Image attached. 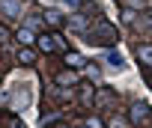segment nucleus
Returning <instances> with one entry per match:
<instances>
[{
    "instance_id": "obj_21",
    "label": "nucleus",
    "mask_w": 152,
    "mask_h": 128,
    "mask_svg": "<svg viewBox=\"0 0 152 128\" xmlns=\"http://www.w3.org/2000/svg\"><path fill=\"white\" fill-rule=\"evenodd\" d=\"M66 6H72V9H78V6H81V0H66Z\"/></svg>"
},
{
    "instance_id": "obj_3",
    "label": "nucleus",
    "mask_w": 152,
    "mask_h": 128,
    "mask_svg": "<svg viewBox=\"0 0 152 128\" xmlns=\"http://www.w3.org/2000/svg\"><path fill=\"white\" fill-rule=\"evenodd\" d=\"M18 63H21V66H33V63H36V51L30 45H21L18 48Z\"/></svg>"
},
{
    "instance_id": "obj_19",
    "label": "nucleus",
    "mask_w": 152,
    "mask_h": 128,
    "mask_svg": "<svg viewBox=\"0 0 152 128\" xmlns=\"http://www.w3.org/2000/svg\"><path fill=\"white\" fill-rule=\"evenodd\" d=\"M122 3H125V6H128V9H134V6H137V9H140V0H122Z\"/></svg>"
},
{
    "instance_id": "obj_1",
    "label": "nucleus",
    "mask_w": 152,
    "mask_h": 128,
    "mask_svg": "<svg viewBox=\"0 0 152 128\" xmlns=\"http://www.w3.org/2000/svg\"><path fill=\"white\" fill-rule=\"evenodd\" d=\"M90 39H93L96 45H113V42H116V30H113V24L99 21V24L90 30Z\"/></svg>"
},
{
    "instance_id": "obj_5",
    "label": "nucleus",
    "mask_w": 152,
    "mask_h": 128,
    "mask_svg": "<svg viewBox=\"0 0 152 128\" xmlns=\"http://www.w3.org/2000/svg\"><path fill=\"white\" fill-rule=\"evenodd\" d=\"M137 60L143 66H152V45H137Z\"/></svg>"
},
{
    "instance_id": "obj_22",
    "label": "nucleus",
    "mask_w": 152,
    "mask_h": 128,
    "mask_svg": "<svg viewBox=\"0 0 152 128\" xmlns=\"http://www.w3.org/2000/svg\"><path fill=\"white\" fill-rule=\"evenodd\" d=\"M149 27H152V15H149Z\"/></svg>"
},
{
    "instance_id": "obj_18",
    "label": "nucleus",
    "mask_w": 152,
    "mask_h": 128,
    "mask_svg": "<svg viewBox=\"0 0 152 128\" xmlns=\"http://www.w3.org/2000/svg\"><path fill=\"white\" fill-rule=\"evenodd\" d=\"M107 63H113V66H119L122 60H119V54H113V51H110V54H107Z\"/></svg>"
},
{
    "instance_id": "obj_15",
    "label": "nucleus",
    "mask_w": 152,
    "mask_h": 128,
    "mask_svg": "<svg viewBox=\"0 0 152 128\" xmlns=\"http://www.w3.org/2000/svg\"><path fill=\"white\" fill-rule=\"evenodd\" d=\"M81 101H84V104H90V101H93V87H84V92H81Z\"/></svg>"
},
{
    "instance_id": "obj_20",
    "label": "nucleus",
    "mask_w": 152,
    "mask_h": 128,
    "mask_svg": "<svg viewBox=\"0 0 152 128\" xmlns=\"http://www.w3.org/2000/svg\"><path fill=\"white\" fill-rule=\"evenodd\" d=\"M9 128H24V122L21 119H9Z\"/></svg>"
},
{
    "instance_id": "obj_9",
    "label": "nucleus",
    "mask_w": 152,
    "mask_h": 128,
    "mask_svg": "<svg viewBox=\"0 0 152 128\" xmlns=\"http://www.w3.org/2000/svg\"><path fill=\"white\" fill-rule=\"evenodd\" d=\"M66 63H69V66H75V69L87 66V63H84V57H81V54H75V51H69V54H66Z\"/></svg>"
},
{
    "instance_id": "obj_4",
    "label": "nucleus",
    "mask_w": 152,
    "mask_h": 128,
    "mask_svg": "<svg viewBox=\"0 0 152 128\" xmlns=\"http://www.w3.org/2000/svg\"><path fill=\"white\" fill-rule=\"evenodd\" d=\"M57 84L60 87H75V84H78V75H75V72H57Z\"/></svg>"
},
{
    "instance_id": "obj_16",
    "label": "nucleus",
    "mask_w": 152,
    "mask_h": 128,
    "mask_svg": "<svg viewBox=\"0 0 152 128\" xmlns=\"http://www.w3.org/2000/svg\"><path fill=\"white\" fill-rule=\"evenodd\" d=\"M84 128H104V125H102V122H99L96 116H87V122H84Z\"/></svg>"
},
{
    "instance_id": "obj_10",
    "label": "nucleus",
    "mask_w": 152,
    "mask_h": 128,
    "mask_svg": "<svg viewBox=\"0 0 152 128\" xmlns=\"http://www.w3.org/2000/svg\"><path fill=\"white\" fill-rule=\"evenodd\" d=\"M69 27H75V30H87V21H84V15H72V18H69Z\"/></svg>"
},
{
    "instance_id": "obj_6",
    "label": "nucleus",
    "mask_w": 152,
    "mask_h": 128,
    "mask_svg": "<svg viewBox=\"0 0 152 128\" xmlns=\"http://www.w3.org/2000/svg\"><path fill=\"white\" fill-rule=\"evenodd\" d=\"M42 18H45L51 27H60V24L66 21V18H63V12H57V9H45V15H42Z\"/></svg>"
},
{
    "instance_id": "obj_17",
    "label": "nucleus",
    "mask_w": 152,
    "mask_h": 128,
    "mask_svg": "<svg viewBox=\"0 0 152 128\" xmlns=\"http://www.w3.org/2000/svg\"><path fill=\"white\" fill-rule=\"evenodd\" d=\"M45 125H48V128H69L66 122H54V119H45Z\"/></svg>"
},
{
    "instance_id": "obj_2",
    "label": "nucleus",
    "mask_w": 152,
    "mask_h": 128,
    "mask_svg": "<svg viewBox=\"0 0 152 128\" xmlns=\"http://www.w3.org/2000/svg\"><path fill=\"white\" fill-rule=\"evenodd\" d=\"M128 113H131V116H128V122H146V113H149V107H146L143 101H134Z\"/></svg>"
},
{
    "instance_id": "obj_11",
    "label": "nucleus",
    "mask_w": 152,
    "mask_h": 128,
    "mask_svg": "<svg viewBox=\"0 0 152 128\" xmlns=\"http://www.w3.org/2000/svg\"><path fill=\"white\" fill-rule=\"evenodd\" d=\"M107 128H128V119H122V116H110V122H107Z\"/></svg>"
},
{
    "instance_id": "obj_8",
    "label": "nucleus",
    "mask_w": 152,
    "mask_h": 128,
    "mask_svg": "<svg viewBox=\"0 0 152 128\" xmlns=\"http://www.w3.org/2000/svg\"><path fill=\"white\" fill-rule=\"evenodd\" d=\"M36 42H39V48H42V54H51V51L57 48V42H54V36H39Z\"/></svg>"
},
{
    "instance_id": "obj_12",
    "label": "nucleus",
    "mask_w": 152,
    "mask_h": 128,
    "mask_svg": "<svg viewBox=\"0 0 152 128\" xmlns=\"http://www.w3.org/2000/svg\"><path fill=\"white\" fill-rule=\"evenodd\" d=\"M3 9H6V15H9V18H15V15H18V3H15V0H3Z\"/></svg>"
},
{
    "instance_id": "obj_7",
    "label": "nucleus",
    "mask_w": 152,
    "mask_h": 128,
    "mask_svg": "<svg viewBox=\"0 0 152 128\" xmlns=\"http://www.w3.org/2000/svg\"><path fill=\"white\" fill-rule=\"evenodd\" d=\"M110 101H116V95H113V89H107V87H104V89L96 95V104H99V107H104V104H110Z\"/></svg>"
},
{
    "instance_id": "obj_13",
    "label": "nucleus",
    "mask_w": 152,
    "mask_h": 128,
    "mask_svg": "<svg viewBox=\"0 0 152 128\" xmlns=\"http://www.w3.org/2000/svg\"><path fill=\"white\" fill-rule=\"evenodd\" d=\"M18 42H21V45H30V42H36V39H33V33H30V30H24V27H21V30H18Z\"/></svg>"
},
{
    "instance_id": "obj_14",
    "label": "nucleus",
    "mask_w": 152,
    "mask_h": 128,
    "mask_svg": "<svg viewBox=\"0 0 152 128\" xmlns=\"http://www.w3.org/2000/svg\"><path fill=\"white\" fill-rule=\"evenodd\" d=\"M9 39H12V30H9L6 24H0V45H6Z\"/></svg>"
}]
</instances>
